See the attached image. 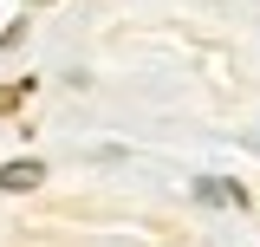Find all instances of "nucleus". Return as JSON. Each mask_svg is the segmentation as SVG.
<instances>
[{
	"mask_svg": "<svg viewBox=\"0 0 260 247\" xmlns=\"http://www.w3.org/2000/svg\"><path fill=\"white\" fill-rule=\"evenodd\" d=\"M39 176H46V169H39L32 156H13V163L0 169V189H13V195H20V189H32V182H39Z\"/></svg>",
	"mask_w": 260,
	"mask_h": 247,
	"instance_id": "f257e3e1",
	"label": "nucleus"
},
{
	"mask_svg": "<svg viewBox=\"0 0 260 247\" xmlns=\"http://www.w3.org/2000/svg\"><path fill=\"white\" fill-rule=\"evenodd\" d=\"M202 195H208V202H228V208H241V189H228V182H202Z\"/></svg>",
	"mask_w": 260,
	"mask_h": 247,
	"instance_id": "f03ea898",
	"label": "nucleus"
},
{
	"mask_svg": "<svg viewBox=\"0 0 260 247\" xmlns=\"http://www.w3.org/2000/svg\"><path fill=\"white\" fill-rule=\"evenodd\" d=\"M20 98H26V85H0V111H20Z\"/></svg>",
	"mask_w": 260,
	"mask_h": 247,
	"instance_id": "7ed1b4c3",
	"label": "nucleus"
}]
</instances>
